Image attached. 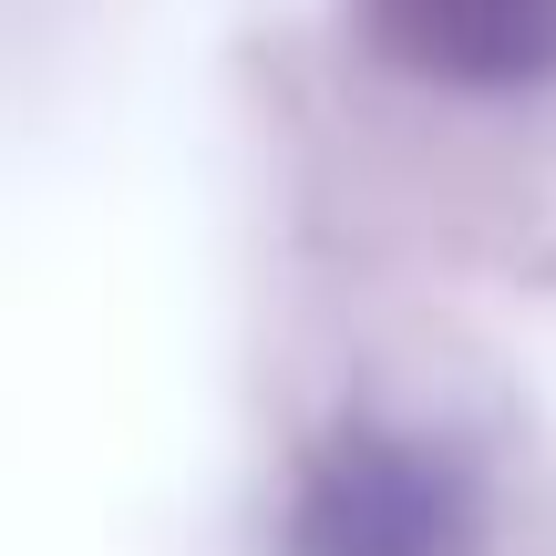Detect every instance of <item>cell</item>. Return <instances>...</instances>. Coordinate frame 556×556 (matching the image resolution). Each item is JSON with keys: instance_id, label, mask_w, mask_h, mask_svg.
Returning <instances> with one entry per match:
<instances>
[{"instance_id": "obj_2", "label": "cell", "mask_w": 556, "mask_h": 556, "mask_svg": "<svg viewBox=\"0 0 556 556\" xmlns=\"http://www.w3.org/2000/svg\"><path fill=\"white\" fill-rule=\"evenodd\" d=\"M371 41L422 83L516 93L556 73V0H361Z\"/></svg>"}, {"instance_id": "obj_1", "label": "cell", "mask_w": 556, "mask_h": 556, "mask_svg": "<svg viewBox=\"0 0 556 556\" xmlns=\"http://www.w3.org/2000/svg\"><path fill=\"white\" fill-rule=\"evenodd\" d=\"M475 536V484L443 443L351 422L319 443L289 495V556H464Z\"/></svg>"}]
</instances>
